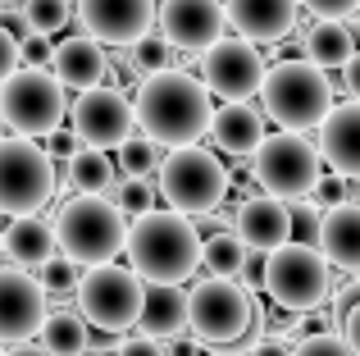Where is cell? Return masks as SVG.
Returning <instances> with one entry per match:
<instances>
[{
    "instance_id": "cell-29",
    "label": "cell",
    "mask_w": 360,
    "mask_h": 356,
    "mask_svg": "<svg viewBox=\"0 0 360 356\" xmlns=\"http://www.w3.org/2000/svg\"><path fill=\"white\" fill-rule=\"evenodd\" d=\"M160 151H165V146H155L146 133H137L119 146L115 165L123 170V178H160V170H165V155Z\"/></svg>"
},
{
    "instance_id": "cell-3",
    "label": "cell",
    "mask_w": 360,
    "mask_h": 356,
    "mask_svg": "<svg viewBox=\"0 0 360 356\" xmlns=\"http://www.w3.org/2000/svg\"><path fill=\"white\" fill-rule=\"evenodd\" d=\"M55 238H60V256H69L73 265L96 269L115 265L119 251H128V215L115 205V196H69L55 210Z\"/></svg>"
},
{
    "instance_id": "cell-46",
    "label": "cell",
    "mask_w": 360,
    "mask_h": 356,
    "mask_svg": "<svg viewBox=\"0 0 360 356\" xmlns=\"http://www.w3.org/2000/svg\"><path fill=\"white\" fill-rule=\"evenodd\" d=\"M0 256H5V229H0Z\"/></svg>"
},
{
    "instance_id": "cell-45",
    "label": "cell",
    "mask_w": 360,
    "mask_h": 356,
    "mask_svg": "<svg viewBox=\"0 0 360 356\" xmlns=\"http://www.w3.org/2000/svg\"><path fill=\"white\" fill-rule=\"evenodd\" d=\"M5 356H51V352H46L41 343H18V348H9Z\"/></svg>"
},
{
    "instance_id": "cell-39",
    "label": "cell",
    "mask_w": 360,
    "mask_h": 356,
    "mask_svg": "<svg viewBox=\"0 0 360 356\" xmlns=\"http://www.w3.org/2000/svg\"><path fill=\"white\" fill-rule=\"evenodd\" d=\"M51 64H55L51 37H27L23 42V69H51Z\"/></svg>"
},
{
    "instance_id": "cell-47",
    "label": "cell",
    "mask_w": 360,
    "mask_h": 356,
    "mask_svg": "<svg viewBox=\"0 0 360 356\" xmlns=\"http://www.w3.org/2000/svg\"><path fill=\"white\" fill-rule=\"evenodd\" d=\"M5 352H9V348H0V356H5Z\"/></svg>"
},
{
    "instance_id": "cell-25",
    "label": "cell",
    "mask_w": 360,
    "mask_h": 356,
    "mask_svg": "<svg viewBox=\"0 0 360 356\" xmlns=\"http://www.w3.org/2000/svg\"><path fill=\"white\" fill-rule=\"evenodd\" d=\"M360 55L356 46V27L352 23H338V18H315V27L306 32V60L315 69H347Z\"/></svg>"
},
{
    "instance_id": "cell-42",
    "label": "cell",
    "mask_w": 360,
    "mask_h": 356,
    "mask_svg": "<svg viewBox=\"0 0 360 356\" xmlns=\"http://www.w3.org/2000/svg\"><path fill=\"white\" fill-rule=\"evenodd\" d=\"M338 87H342L352 101H360V55H356V60L342 69V82H338Z\"/></svg>"
},
{
    "instance_id": "cell-24",
    "label": "cell",
    "mask_w": 360,
    "mask_h": 356,
    "mask_svg": "<svg viewBox=\"0 0 360 356\" xmlns=\"http://www.w3.org/2000/svg\"><path fill=\"white\" fill-rule=\"evenodd\" d=\"M187 329V288L174 284H150L146 288V311H141V333L155 343H178Z\"/></svg>"
},
{
    "instance_id": "cell-38",
    "label": "cell",
    "mask_w": 360,
    "mask_h": 356,
    "mask_svg": "<svg viewBox=\"0 0 360 356\" xmlns=\"http://www.w3.org/2000/svg\"><path fill=\"white\" fill-rule=\"evenodd\" d=\"M301 5H306V14L338 18V23H347L352 14H360V0H301Z\"/></svg>"
},
{
    "instance_id": "cell-2",
    "label": "cell",
    "mask_w": 360,
    "mask_h": 356,
    "mask_svg": "<svg viewBox=\"0 0 360 356\" xmlns=\"http://www.w3.org/2000/svg\"><path fill=\"white\" fill-rule=\"evenodd\" d=\"M205 238L196 229V220L178 210H150L141 220H132L128 233V265L137 269L146 284H174L183 288L187 279L201 269Z\"/></svg>"
},
{
    "instance_id": "cell-43",
    "label": "cell",
    "mask_w": 360,
    "mask_h": 356,
    "mask_svg": "<svg viewBox=\"0 0 360 356\" xmlns=\"http://www.w3.org/2000/svg\"><path fill=\"white\" fill-rule=\"evenodd\" d=\"M342 338L352 343V352L360 356V306H356V311H347V320H342Z\"/></svg>"
},
{
    "instance_id": "cell-30",
    "label": "cell",
    "mask_w": 360,
    "mask_h": 356,
    "mask_svg": "<svg viewBox=\"0 0 360 356\" xmlns=\"http://www.w3.org/2000/svg\"><path fill=\"white\" fill-rule=\"evenodd\" d=\"M128 55H132V73H137V82L174 69V46H169L165 37H146V42H137Z\"/></svg>"
},
{
    "instance_id": "cell-4",
    "label": "cell",
    "mask_w": 360,
    "mask_h": 356,
    "mask_svg": "<svg viewBox=\"0 0 360 356\" xmlns=\"http://www.w3.org/2000/svg\"><path fill=\"white\" fill-rule=\"evenodd\" d=\"M260 110L283 124V133H306L333 115V82L310 60H278L260 87Z\"/></svg>"
},
{
    "instance_id": "cell-8",
    "label": "cell",
    "mask_w": 360,
    "mask_h": 356,
    "mask_svg": "<svg viewBox=\"0 0 360 356\" xmlns=\"http://www.w3.org/2000/svg\"><path fill=\"white\" fill-rule=\"evenodd\" d=\"M155 183H160V196L169 201V210L187 215V220H205V215L219 210L224 196H233V178L224 170V160L205 146L169 151Z\"/></svg>"
},
{
    "instance_id": "cell-33",
    "label": "cell",
    "mask_w": 360,
    "mask_h": 356,
    "mask_svg": "<svg viewBox=\"0 0 360 356\" xmlns=\"http://www.w3.org/2000/svg\"><path fill=\"white\" fill-rule=\"evenodd\" d=\"M82 274L87 269L82 265H73L69 256H55V260H46L41 269H37V279H41V288H46V297H78V284H82Z\"/></svg>"
},
{
    "instance_id": "cell-5",
    "label": "cell",
    "mask_w": 360,
    "mask_h": 356,
    "mask_svg": "<svg viewBox=\"0 0 360 356\" xmlns=\"http://www.w3.org/2000/svg\"><path fill=\"white\" fill-rule=\"evenodd\" d=\"M187 329L201 348H242L255 329V297L238 279H196L187 288Z\"/></svg>"
},
{
    "instance_id": "cell-19",
    "label": "cell",
    "mask_w": 360,
    "mask_h": 356,
    "mask_svg": "<svg viewBox=\"0 0 360 356\" xmlns=\"http://www.w3.org/2000/svg\"><path fill=\"white\" fill-rule=\"evenodd\" d=\"M51 73L64 82V91H91V87H105V73H110V51L101 42H91L87 32H73L64 42H55V64Z\"/></svg>"
},
{
    "instance_id": "cell-22",
    "label": "cell",
    "mask_w": 360,
    "mask_h": 356,
    "mask_svg": "<svg viewBox=\"0 0 360 356\" xmlns=\"http://www.w3.org/2000/svg\"><path fill=\"white\" fill-rule=\"evenodd\" d=\"M319 251L328 256V265L342 274H360V205H333L324 215V233H319Z\"/></svg>"
},
{
    "instance_id": "cell-41",
    "label": "cell",
    "mask_w": 360,
    "mask_h": 356,
    "mask_svg": "<svg viewBox=\"0 0 360 356\" xmlns=\"http://www.w3.org/2000/svg\"><path fill=\"white\" fill-rule=\"evenodd\" d=\"M264 274H269V256H255V251H251V260H246V269H242V279H238V284L246 288V293H260V288H264Z\"/></svg>"
},
{
    "instance_id": "cell-7",
    "label": "cell",
    "mask_w": 360,
    "mask_h": 356,
    "mask_svg": "<svg viewBox=\"0 0 360 356\" xmlns=\"http://www.w3.org/2000/svg\"><path fill=\"white\" fill-rule=\"evenodd\" d=\"M319 178H324L319 142H306L301 133H269L264 146L251 155V183L288 205L310 201Z\"/></svg>"
},
{
    "instance_id": "cell-44",
    "label": "cell",
    "mask_w": 360,
    "mask_h": 356,
    "mask_svg": "<svg viewBox=\"0 0 360 356\" xmlns=\"http://www.w3.org/2000/svg\"><path fill=\"white\" fill-rule=\"evenodd\" d=\"M246 356H292V348H288V343H278V338H264V343H255Z\"/></svg>"
},
{
    "instance_id": "cell-14",
    "label": "cell",
    "mask_w": 360,
    "mask_h": 356,
    "mask_svg": "<svg viewBox=\"0 0 360 356\" xmlns=\"http://www.w3.org/2000/svg\"><path fill=\"white\" fill-rule=\"evenodd\" d=\"M73 18H78V27L91 42L115 46V51H132L160 23V5L155 0H78Z\"/></svg>"
},
{
    "instance_id": "cell-16",
    "label": "cell",
    "mask_w": 360,
    "mask_h": 356,
    "mask_svg": "<svg viewBox=\"0 0 360 356\" xmlns=\"http://www.w3.org/2000/svg\"><path fill=\"white\" fill-rule=\"evenodd\" d=\"M224 27V0H160V37L183 55H205L210 46H219Z\"/></svg>"
},
{
    "instance_id": "cell-6",
    "label": "cell",
    "mask_w": 360,
    "mask_h": 356,
    "mask_svg": "<svg viewBox=\"0 0 360 356\" xmlns=\"http://www.w3.org/2000/svg\"><path fill=\"white\" fill-rule=\"evenodd\" d=\"M55 192H60V174L46 146L14 133L0 137V215L32 220L55 201Z\"/></svg>"
},
{
    "instance_id": "cell-23",
    "label": "cell",
    "mask_w": 360,
    "mask_h": 356,
    "mask_svg": "<svg viewBox=\"0 0 360 356\" xmlns=\"http://www.w3.org/2000/svg\"><path fill=\"white\" fill-rule=\"evenodd\" d=\"M55 251H60L55 224H46L41 215H32V220H9V229H5V256L14 260L18 269H41L46 260H55Z\"/></svg>"
},
{
    "instance_id": "cell-11",
    "label": "cell",
    "mask_w": 360,
    "mask_h": 356,
    "mask_svg": "<svg viewBox=\"0 0 360 356\" xmlns=\"http://www.w3.org/2000/svg\"><path fill=\"white\" fill-rule=\"evenodd\" d=\"M69 115V101H64V82L51 69H18L14 78L0 87V124L14 137H51L55 128H64L60 119Z\"/></svg>"
},
{
    "instance_id": "cell-26",
    "label": "cell",
    "mask_w": 360,
    "mask_h": 356,
    "mask_svg": "<svg viewBox=\"0 0 360 356\" xmlns=\"http://www.w3.org/2000/svg\"><path fill=\"white\" fill-rule=\"evenodd\" d=\"M41 348L51 356H87L91 352L87 320L78 311H51V320L41 324Z\"/></svg>"
},
{
    "instance_id": "cell-37",
    "label": "cell",
    "mask_w": 360,
    "mask_h": 356,
    "mask_svg": "<svg viewBox=\"0 0 360 356\" xmlns=\"http://www.w3.org/2000/svg\"><path fill=\"white\" fill-rule=\"evenodd\" d=\"M18 69H23V42H18L5 23H0V87H5Z\"/></svg>"
},
{
    "instance_id": "cell-10",
    "label": "cell",
    "mask_w": 360,
    "mask_h": 356,
    "mask_svg": "<svg viewBox=\"0 0 360 356\" xmlns=\"http://www.w3.org/2000/svg\"><path fill=\"white\" fill-rule=\"evenodd\" d=\"M264 293L288 315H315V311H324L328 293H333V265H328V256L319 247L288 242L283 251L269 256Z\"/></svg>"
},
{
    "instance_id": "cell-1",
    "label": "cell",
    "mask_w": 360,
    "mask_h": 356,
    "mask_svg": "<svg viewBox=\"0 0 360 356\" xmlns=\"http://www.w3.org/2000/svg\"><path fill=\"white\" fill-rule=\"evenodd\" d=\"M137 128L165 151H187V146H201V137L214 128V91L205 87L196 73L187 69H169L155 78L137 82Z\"/></svg>"
},
{
    "instance_id": "cell-9",
    "label": "cell",
    "mask_w": 360,
    "mask_h": 356,
    "mask_svg": "<svg viewBox=\"0 0 360 356\" xmlns=\"http://www.w3.org/2000/svg\"><path fill=\"white\" fill-rule=\"evenodd\" d=\"M146 279L132 265H96L78 284V315L101 333H128L141 329L146 311Z\"/></svg>"
},
{
    "instance_id": "cell-20",
    "label": "cell",
    "mask_w": 360,
    "mask_h": 356,
    "mask_svg": "<svg viewBox=\"0 0 360 356\" xmlns=\"http://www.w3.org/2000/svg\"><path fill=\"white\" fill-rule=\"evenodd\" d=\"M319 155L328 174L360 183V101L333 106V115L319 124Z\"/></svg>"
},
{
    "instance_id": "cell-35",
    "label": "cell",
    "mask_w": 360,
    "mask_h": 356,
    "mask_svg": "<svg viewBox=\"0 0 360 356\" xmlns=\"http://www.w3.org/2000/svg\"><path fill=\"white\" fill-rule=\"evenodd\" d=\"M292 356H356L352 343L342 338V333H310L306 343H297Z\"/></svg>"
},
{
    "instance_id": "cell-36",
    "label": "cell",
    "mask_w": 360,
    "mask_h": 356,
    "mask_svg": "<svg viewBox=\"0 0 360 356\" xmlns=\"http://www.w3.org/2000/svg\"><path fill=\"white\" fill-rule=\"evenodd\" d=\"M41 146H46V155H51V160H64V165H73L82 151H87V146H82V137L73 133V128H55Z\"/></svg>"
},
{
    "instance_id": "cell-28",
    "label": "cell",
    "mask_w": 360,
    "mask_h": 356,
    "mask_svg": "<svg viewBox=\"0 0 360 356\" xmlns=\"http://www.w3.org/2000/svg\"><path fill=\"white\" fill-rule=\"evenodd\" d=\"M69 187L78 196H105L115 183V160H110L105 151H82L78 160L69 165Z\"/></svg>"
},
{
    "instance_id": "cell-15",
    "label": "cell",
    "mask_w": 360,
    "mask_h": 356,
    "mask_svg": "<svg viewBox=\"0 0 360 356\" xmlns=\"http://www.w3.org/2000/svg\"><path fill=\"white\" fill-rule=\"evenodd\" d=\"M46 288L37 274L18 265H0V348H18V343L41 338V324L51 320L46 311Z\"/></svg>"
},
{
    "instance_id": "cell-31",
    "label": "cell",
    "mask_w": 360,
    "mask_h": 356,
    "mask_svg": "<svg viewBox=\"0 0 360 356\" xmlns=\"http://www.w3.org/2000/svg\"><path fill=\"white\" fill-rule=\"evenodd\" d=\"M23 14H27V27H32V37H55L60 27H69L73 5H69V0H27Z\"/></svg>"
},
{
    "instance_id": "cell-48",
    "label": "cell",
    "mask_w": 360,
    "mask_h": 356,
    "mask_svg": "<svg viewBox=\"0 0 360 356\" xmlns=\"http://www.w3.org/2000/svg\"><path fill=\"white\" fill-rule=\"evenodd\" d=\"M23 5H27V0H23Z\"/></svg>"
},
{
    "instance_id": "cell-12",
    "label": "cell",
    "mask_w": 360,
    "mask_h": 356,
    "mask_svg": "<svg viewBox=\"0 0 360 356\" xmlns=\"http://www.w3.org/2000/svg\"><path fill=\"white\" fill-rule=\"evenodd\" d=\"M69 128L82 137L87 151H119L128 137H137V110L119 87H91L73 96Z\"/></svg>"
},
{
    "instance_id": "cell-18",
    "label": "cell",
    "mask_w": 360,
    "mask_h": 356,
    "mask_svg": "<svg viewBox=\"0 0 360 356\" xmlns=\"http://www.w3.org/2000/svg\"><path fill=\"white\" fill-rule=\"evenodd\" d=\"M233 233L246 242V251L274 256V251H283L292 242V205L269 196V192H260L255 201H246L238 210V229Z\"/></svg>"
},
{
    "instance_id": "cell-32",
    "label": "cell",
    "mask_w": 360,
    "mask_h": 356,
    "mask_svg": "<svg viewBox=\"0 0 360 356\" xmlns=\"http://www.w3.org/2000/svg\"><path fill=\"white\" fill-rule=\"evenodd\" d=\"M155 196H160V183H150V178H123L115 187V205L128 220H141V215L155 210Z\"/></svg>"
},
{
    "instance_id": "cell-27",
    "label": "cell",
    "mask_w": 360,
    "mask_h": 356,
    "mask_svg": "<svg viewBox=\"0 0 360 356\" xmlns=\"http://www.w3.org/2000/svg\"><path fill=\"white\" fill-rule=\"evenodd\" d=\"M246 260H251V251L238 233H210L205 238V256H201L205 279H242Z\"/></svg>"
},
{
    "instance_id": "cell-13",
    "label": "cell",
    "mask_w": 360,
    "mask_h": 356,
    "mask_svg": "<svg viewBox=\"0 0 360 356\" xmlns=\"http://www.w3.org/2000/svg\"><path fill=\"white\" fill-rule=\"evenodd\" d=\"M264 78H269V64L242 37H224L219 46L201 55V82L224 101V106H246L251 96H260Z\"/></svg>"
},
{
    "instance_id": "cell-21",
    "label": "cell",
    "mask_w": 360,
    "mask_h": 356,
    "mask_svg": "<svg viewBox=\"0 0 360 356\" xmlns=\"http://www.w3.org/2000/svg\"><path fill=\"white\" fill-rule=\"evenodd\" d=\"M264 110L260 106H219V115H214V128H210V137H214V146L219 151H229L233 160H251L255 151L264 146Z\"/></svg>"
},
{
    "instance_id": "cell-40",
    "label": "cell",
    "mask_w": 360,
    "mask_h": 356,
    "mask_svg": "<svg viewBox=\"0 0 360 356\" xmlns=\"http://www.w3.org/2000/svg\"><path fill=\"white\" fill-rule=\"evenodd\" d=\"M115 356H169L165 343H155V338H146V333H132V338H123Z\"/></svg>"
},
{
    "instance_id": "cell-17",
    "label": "cell",
    "mask_w": 360,
    "mask_h": 356,
    "mask_svg": "<svg viewBox=\"0 0 360 356\" xmlns=\"http://www.w3.org/2000/svg\"><path fill=\"white\" fill-rule=\"evenodd\" d=\"M224 9H229V27L251 46H274L292 37L306 14L301 0H224Z\"/></svg>"
},
{
    "instance_id": "cell-34",
    "label": "cell",
    "mask_w": 360,
    "mask_h": 356,
    "mask_svg": "<svg viewBox=\"0 0 360 356\" xmlns=\"http://www.w3.org/2000/svg\"><path fill=\"white\" fill-rule=\"evenodd\" d=\"M324 205L310 196V201H297L292 205V242L301 247H319V233H324Z\"/></svg>"
}]
</instances>
